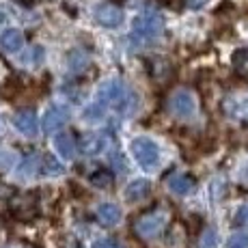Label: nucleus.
<instances>
[{
    "mask_svg": "<svg viewBox=\"0 0 248 248\" xmlns=\"http://www.w3.org/2000/svg\"><path fill=\"white\" fill-rule=\"evenodd\" d=\"M89 65V54L84 50H74L69 52V69L71 71H80Z\"/></svg>",
    "mask_w": 248,
    "mask_h": 248,
    "instance_id": "nucleus-17",
    "label": "nucleus"
},
{
    "mask_svg": "<svg viewBox=\"0 0 248 248\" xmlns=\"http://www.w3.org/2000/svg\"><path fill=\"white\" fill-rule=\"evenodd\" d=\"M69 121V110L65 106H50L44 114V130L46 134L59 132L65 123Z\"/></svg>",
    "mask_w": 248,
    "mask_h": 248,
    "instance_id": "nucleus-7",
    "label": "nucleus"
},
{
    "mask_svg": "<svg viewBox=\"0 0 248 248\" xmlns=\"http://www.w3.org/2000/svg\"><path fill=\"white\" fill-rule=\"evenodd\" d=\"M16 127L26 136H37L39 132V121H37V114L32 108H24L16 114Z\"/></svg>",
    "mask_w": 248,
    "mask_h": 248,
    "instance_id": "nucleus-9",
    "label": "nucleus"
},
{
    "mask_svg": "<svg viewBox=\"0 0 248 248\" xmlns=\"http://www.w3.org/2000/svg\"><path fill=\"white\" fill-rule=\"evenodd\" d=\"M41 173L47 175V177H59V175L63 173V166H61V162H56L54 158H52V155H46Z\"/></svg>",
    "mask_w": 248,
    "mask_h": 248,
    "instance_id": "nucleus-19",
    "label": "nucleus"
},
{
    "mask_svg": "<svg viewBox=\"0 0 248 248\" xmlns=\"http://www.w3.org/2000/svg\"><path fill=\"white\" fill-rule=\"evenodd\" d=\"M170 222V212L166 207H154L149 212H145L142 216L136 218L134 222V233L140 240H154L164 233V229Z\"/></svg>",
    "mask_w": 248,
    "mask_h": 248,
    "instance_id": "nucleus-2",
    "label": "nucleus"
},
{
    "mask_svg": "<svg viewBox=\"0 0 248 248\" xmlns=\"http://www.w3.org/2000/svg\"><path fill=\"white\" fill-rule=\"evenodd\" d=\"M218 246V233L214 227H205L201 237H199V248H216Z\"/></svg>",
    "mask_w": 248,
    "mask_h": 248,
    "instance_id": "nucleus-18",
    "label": "nucleus"
},
{
    "mask_svg": "<svg viewBox=\"0 0 248 248\" xmlns=\"http://www.w3.org/2000/svg\"><path fill=\"white\" fill-rule=\"evenodd\" d=\"M80 149L87 155H99L108 149V138L106 134H89L80 140Z\"/></svg>",
    "mask_w": 248,
    "mask_h": 248,
    "instance_id": "nucleus-10",
    "label": "nucleus"
},
{
    "mask_svg": "<svg viewBox=\"0 0 248 248\" xmlns=\"http://www.w3.org/2000/svg\"><path fill=\"white\" fill-rule=\"evenodd\" d=\"M35 169H37V155L32 154V155H28V158L24 160V164H22V170H20V173L24 175V177H28V175H35V173H37Z\"/></svg>",
    "mask_w": 248,
    "mask_h": 248,
    "instance_id": "nucleus-22",
    "label": "nucleus"
},
{
    "mask_svg": "<svg viewBox=\"0 0 248 248\" xmlns=\"http://www.w3.org/2000/svg\"><path fill=\"white\" fill-rule=\"evenodd\" d=\"M95 20L106 28H117L123 22V9L112 2H104L95 7Z\"/></svg>",
    "mask_w": 248,
    "mask_h": 248,
    "instance_id": "nucleus-6",
    "label": "nucleus"
},
{
    "mask_svg": "<svg viewBox=\"0 0 248 248\" xmlns=\"http://www.w3.org/2000/svg\"><path fill=\"white\" fill-rule=\"evenodd\" d=\"M235 227H248V205H242L235 212V218H233Z\"/></svg>",
    "mask_w": 248,
    "mask_h": 248,
    "instance_id": "nucleus-23",
    "label": "nucleus"
},
{
    "mask_svg": "<svg viewBox=\"0 0 248 248\" xmlns=\"http://www.w3.org/2000/svg\"><path fill=\"white\" fill-rule=\"evenodd\" d=\"M205 2H207V0H186V4H188V7H192V9H197V7H203Z\"/></svg>",
    "mask_w": 248,
    "mask_h": 248,
    "instance_id": "nucleus-26",
    "label": "nucleus"
},
{
    "mask_svg": "<svg viewBox=\"0 0 248 248\" xmlns=\"http://www.w3.org/2000/svg\"><path fill=\"white\" fill-rule=\"evenodd\" d=\"M233 69L240 78H246L248 80V47L246 50H237L233 54Z\"/></svg>",
    "mask_w": 248,
    "mask_h": 248,
    "instance_id": "nucleus-16",
    "label": "nucleus"
},
{
    "mask_svg": "<svg viewBox=\"0 0 248 248\" xmlns=\"http://www.w3.org/2000/svg\"><path fill=\"white\" fill-rule=\"evenodd\" d=\"M97 220L102 227H114L121 220V209L114 203H104L97 207Z\"/></svg>",
    "mask_w": 248,
    "mask_h": 248,
    "instance_id": "nucleus-14",
    "label": "nucleus"
},
{
    "mask_svg": "<svg viewBox=\"0 0 248 248\" xmlns=\"http://www.w3.org/2000/svg\"><path fill=\"white\" fill-rule=\"evenodd\" d=\"M84 119L91 121V123L102 121V119H104V106H102V104H93V106H89L87 110H84Z\"/></svg>",
    "mask_w": 248,
    "mask_h": 248,
    "instance_id": "nucleus-20",
    "label": "nucleus"
},
{
    "mask_svg": "<svg viewBox=\"0 0 248 248\" xmlns=\"http://www.w3.org/2000/svg\"><path fill=\"white\" fill-rule=\"evenodd\" d=\"M149 194H151V181H147V179H134L125 188V199L130 203L145 201Z\"/></svg>",
    "mask_w": 248,
    "mask_h": 248,
    "instance_id": "nucleus-12",
    "label": "nucleus"
},
{
    "mask_svg": "<svg viewBox=\"0 0 248 248\" xmlns=\"http://www.w3.org/2000/svg\"><path fill=\"white\" fill-rule=\"evenodd\" d=\"M132 31H134L136 37H140V39H155V37L162 35V31H164V22H162V17L158 13H140V16L134 17V22H132Z\"/></svg>",
    "mask_w": 248,
    "mask_h": 248,
    "instance_id": "nucleus-4",
    "label": "nucleus"
},
{
    "mask_svg": "<svg viewBox=\"0 0 248 248\" xmlns=\"http://www.w3.org/2000/svg\"><path fill=\"white\" fill-rule=\"evenodd\" d=\"M227 248H248V233H235L229 237Z\"/></svg>",
    "mask_w": 248,
    "mask_h": 248,
    "instance_id": "nucleus-21",
    "label": "nucleus"
},
{
    "mask_svg": "<svg viewBox=\"0 0 248 248\" xmlns=\"http://www.w3.org/2000/svg\"><path fill=\"white\" fill-rule=\"evenodd\" d=\"M89 181H91V186H95V188L108 190L114 184V175L110 173V170H106V169H97L95 173H91Z\"/></svg>",
    "mask_w": 248,
    "mask_h": 248,
    "instance_id": "nucleus-15",
    "label": "nucleus"
},
{
    "mask_svg": "<svg viewBox=\"0 0 248 248\" xmlns=\"http://www.w3.org/2000/svg\"><path fill=\"white\" fill-rule=\"evenodd\" d=\"M97 104H102L104 108L112 106L114 110H119L121 114H127L132 108L136 106V95H132L121 80L112 78V80H108V82H104L102 87H99Z\"/></svg>",
    "mask_w": 248,
    "mask_h": 248,
    "instance_id": "nucleus-1",
    "label": "nucleus"
},
{
    "mask_svg": "<svg viewBox=\"0 0 248 248\" xmlns=\"http://www.w3.org/2000/svg\"><path fill=\"white\" fill-rule=\"evenodd\" d=\"M13 164V154L9 149H0V169H11Z\"/></svg>",
    "mask_w": 248,
    "mask_h": 248,
    "instance_id": "nucleus-24",
    "label": "nucleus"
},
{
    "mask_svg": "<svg viewBox=\"0 0 248 248\" xmlns=\"http://www.w3.org/2000/svg\"><path fill=\"white\" fill-rule=\"evenodd\" d=\"M166 186H169L170 192L179 194V197H186V194L194 192V188H197V179L190 177V175L186 173H173L166 177Z\"/></svg>",
    "mask_w": 248,
    "mask_h": 248,
    "instance_id": "nucleus-8",
    "label": "nucleus"
},
{
    "mask_svg": "<svg viewBox=\"0 0 248 248\" xmlns=\"http://www.w3.org/2000/svg\"><path fill=\"white\" fill-rule=\"evenodd\" d=\"M20 4H24V7H32V4L37 2V0H17Z\"/></svg>",
    "mask_w": 248,
    "mask_h": 248,
    "instance_id": "nucleus-27",
    "label": "nucleus"
},
{
    "mask_svg": "<svg viewBox=\"0 0 248 248\" xmlns=\"http://www.w3.org/2000/svg\"><path fill=\"white\" fill-rule=\"evenodd\" d=\"M130 151L134 155V160L140 164V169L145 170H154L160 164V147L155 145L151 138H134L130 142Z\"/></svg>",
    "mask_w": 248,
    "mask_h": 248,
    "instance_id": "nucleus-3",
    "label": "nucleus"
},
{
    "mask_svg": "<svg viewBox=\"0 0 248 248\" xmlns=\"http://www.w3.org/2000/svg\"><path fill=\"white\" fill-rule=\"evenodd\" d=\"M54 147H56V151H59V155L63 160H74L76 151H78V147H76V138H74V134H69V132H61V134L54 138Z\"/></svg>",
    "mask_w": 248,
    "mask_h": 248,
    "instance_id": "nucleus-13",
    "label": "nucleus"
},
{
    "mask_svg": "<svg viewBox=\"0 0 248 248\" xmlns=\"http://www.w3.org/2000/svg\"><path fill=\"white\" fill-rule=\"evenodd\" d=\"M170 110L179 119H192L197 114V99H194V95L190 91L179 89L170 97Z\"/></svg>",
    "mask_w": 248,
    "mask_h": 248,
    "instance_id": "nucleus-5",
    "label": "nucleus"
},
{
    "mask_svg": "<svg viewBox=\"0 0 248 248\" xmlns=\"http://www.w3.org/2000/svg\"><path fill=\"white\" fill-rule=\"evenodd\" d=\"M0 46H2L4 52H11V54H17V52L24 47V35L20 28H7V31L0 35Z\"/></svg>",
    "mask_w": 248,
    "mask_h": 248,
    "instance_id": "nucleus-11",
    "label": "nucleus"
},
{
    "mask_svg": "<svg viewBox=\"0 0 248 248\" xmlns=\"http://www.w3.org/2000/svg\"><path fill=\"white\" fill-rule=\"evenodd\" d=\"M93 248H123V246L112 240H97V242H93Z\"/></svg>",
    "mask_w": 248,
    "mask_h": 248,
    "instance_id": "nucleus-25",
    "label": "nucleus"
}]
</instances>
